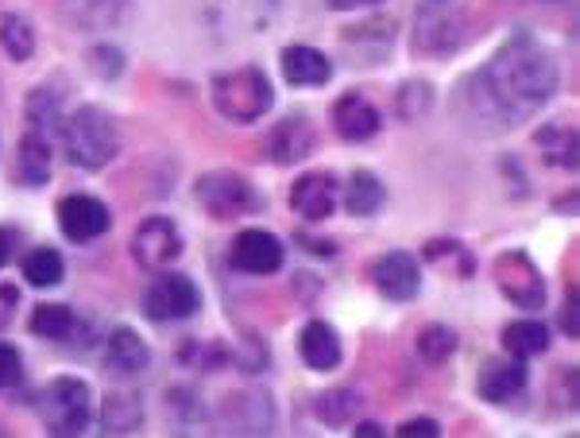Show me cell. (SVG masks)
I'll use <instances>...</instances> for the list:
<instances>
[{
    "instance_id": "cell-25",
    "label": "cell",
    "mask_w": 580,
    "mask_h": 438,
    "mask_svg": "<svg viewBox=\"0 0 580 438\" xmlns=\"http://www.w3.org/2000/svg\"><path fill=\"white\" fill-rule=\"evenodd\" d=\"M503 350L518 361H530V357H541L549 350V330L534 319H523V322H511L503 330Z\"/></svg>"
},
{
    "instance_id": "cell-17",
    "label": "cell",
    "mask_w": 580,
    "mask_h": 438,
    "mask_svg": "<svg viewBox=\"0 0 580 438\" xmlns=\"http://www.w3.org/2000/svg\"><path fill=\"white\" fill-rule=\"evenodd\" d=\"M464 43V17L461 12H441L430 9L418 17V32H415V47L422 55H445V51L461 47Z\"/></svg>"
},
{
    "instance_id": "cell-3",
    "label": "cell",
    "mask_w": 580,
    "mask_h": 438,
    "mask_svg": "<svg viewBox=\"0 0 580 438\" xmlns=\"http://www.w3.org/2000/svg\"><path fill=\"white\" fill-rule=\"evenodd\" d=\"M275 94L271 82L259 66H240V71H225L213 78V105L225 120L236 125H251V120L267 117Z\"/></svg>"
},
{
    "instance_id": "cell-21",
    "label": "cell",
    "mask_w": 580,
    "mask_h": 438,
    "mask_svg": "<svg viewBox=\"0 0 580 438\" xmlns=\"http://www.w3.org/2000/svg\"><path fill=\"white\" fill-rule=\"evenodd\" d=\"M125 9H128V0H63V17L71 20L78 32H105V28H117Z\"/></svg>"
},
{
    "instance_id": "cell-18",
    "label": "cell",
    "mask_w": 580,
    "mask_h": 438,
    "mask_svg": "<svg viewBox=\"0 0 580 438\" xmlns=\"http://www.w3.org/2000/svg\"><path fill=\"white\" fill-rule=\"evenodd\" d=\"M299 353H302V361H307V368H314V373H330V368H337L341 365L337 330L322 319L307 322L299 334Z\"/></svg>"
},
{
    "instance_id": "cell-32",
    "label": "cell",
    "mask_w": 580,
    "mask_h": 438,
    "mask_svg": "<svg viewBox=\"0 0 580 438\" xmlns=\"http://www.w3.org/2000/svg\"><path fill=\"white\" fill-rule=\"evenodd\" d=\"M28 117H32V128H40V132H55L58 128V94H51V89H35L32 102H28Z\"/></svg>"
},
{
    "instance_id": "cell-26",
    "label": "cell",
    "mask_w": 580,
    "mask_h": 438,
    "mask_svg": "<svg viewBox=\"0 0 580 438\" xmlns=\"http://www.w3.org/2000/svg\"><path fill=\"white\" fill-rule=\"evenodd\" d=\"M387 202V191L384 183H379L372 171H353V179H348L345 186V210L353 217H372L379 206Z\"/></svg>"
},
{
    "instance_id": "cell-41",
    "label": "cell",
    "mask_w": 580,
    "mask_h": 438,
    "mask_svg": "<svg viewBox=\"0 0 580 438\" xmlns=\"http://www.w3.org/2000/svg\"><path fill=\"white\" fill-rule=\"evenodd\" d=\"M433 4H449V0H433Z\"/></svg>"
},
{
    "instance_id": "cell-12",
    "label": "cell",
    "mask_w": 580,
    "mask_h": 438,
    "mask_svg": "<svg viewBox=\"0 0 580 438\" xmlns=\"http://www.w3.org/2000/svg\"><path fill=\"white\" fill-rule=\"evenodd\" d=\"M221 427L228 435H271L275 407L264 392H233L221 404Z\"/></svg>"
},
{
    "instance_id": "cell-10",
    "label": "cell",
    "mask_w": 580,
    "mask_h": 438,
    "mask_svg": "<svg viewBox=\"0 0 580 438\" xmlns=\"http://www.w3.org/2000/svg\"><path fill=\"white\" fill-rule=\"evenodd\" d=\"M372 284L391 303H410L418 296V287H422V268H418V260L410 253L391 248V253H384L372 264Z\"/></svg>"
},
{
    "instance_id": "cell-14",
    "label": "cell",
    "mask_w": 580,
    "mask_h": 438,
    "mask_svg": "<svg viewBox=\"0 0 580 438\" xmlns=\"http://www.w3.org/2000/svg\"><path fill=\"white\" fill-rule=\"evenodd\" d=\"M337 199H341V183L330 171H310V175H302L299 183L290 186V206H294L299 217H307V222H325V217L337 210Z\"/></svg>"
},
{
    "instance_id": "cell-7",
    "label": "cell",
    "mask_w": 580,
    "mask_h": 438,
    "mask_svg": "<svg viewBox=\"0 0 580 438\" xmlns=\"http://www.w3.org/2000/svg\"><path fill=\"white\" fill-rule=\"evenodd\" d=\"M202 307V291L190 276L182 271H163L155 284L143 291V314L151 322H182L194 319Z\"/></svg>"
},
{
    "instance_id": "cell-38",
    "label": "cell",
    "mask_w": 580,
    "mask_h": 438,
    "mask_svg": "<svg viewBox=\"0 0 580 438\" xmlns=\"http://www.w3.org/2000/svg\"><path fill=\"white\" fill-rule=\"evenodd\" d=\"M325 4L337 12H356V9H372V4H379V0H325Z\"/></svg>"
},
{
    "instance_id": "cell-6",
    "label": "cell",
    "mask_w": 580,
    "mask_h": 438,
    "mask_svg": "<svg viewBox=\"0 0 580 438\" xmlns=\"http://www.w3.org/2000/svg\"><path fill=\"white\" fill-rule=\"evenodd\" d=\"M495 287L503 291L507 303H515L518 311H541L546 307V276L538 271V264L530 260V253L511 248V253L495 256Z\"/></svg>"
},
{
    "instance_id": "cell-8",
    "label": "cell",
    "mask_w": 580,
    "mask_h": 438,
    "mask_svg": "<svg viewBox=\"0 0 580 438\" xmlns=\"http://www.w3.org/2000/svg\"><path fill=\"white\" fill-rule=\"evenodd\" d=\"M132 256L140 268L148 271H167L182 256V233L167 217H148L136 225L132 233Z\"/></svg>"
},
{
    "instance_id": "cell-9",
    "label": "cell",
    "mask_w": 580,
    "mask_h": 438,
    "mask_svg": "<svg viewBox=\"0 0 580 438\" xmlns=\"http://www.w3.org/2000/svg\"><path fill=\"white\" fill-rule=\"evenodd\" d=\"M112 225V214L101 199L94 194H71V199L58 202V229L74 245H86V241L105 237Z\"/></svg>"
},
{
    "instance_id": "cell-15",
    "label": "cell",
    "mask_w": 580,
    "mask_h": 438,
    "mask_svg": "<svg viewBox=\"0 0 580 438\" xmlns=\"http://www.w3.org/2000/svg\"><path fill=\"white\" fill-rule=\"evenodd\" d=\"M105 368L120 381H132L151 368V350L132 327H117L105 342Z\"/></svg>"
},
{
    "instance_id": "cell-11",
    "label": "cell",
    "mask_w": 580,
    "mask_h": 438,
    "mask_svg": "<svg viewBox=\"0 0 580 438\" xmlns=\"http://www.w3.org/2000/svg\"><path fill=\"white\" fill-rule=\"evenodd\" d=\"M287 260V248L275 233L267 229H244L233 241V268L244 276H275Z\"/></svg>"
},
{
    "instance_id": "cell-22",
    "label": "cell",
    "mask_w": 580,
    "mask_h": 438,
    "mask_svg": "<svg viewBox=\"0 0 580 438\" xmlns=\"http://www.w3.org/2000/svg\"><path fill=\"white\" fill-rule=\"evenodd\" d=\"M541 148V160L554 163V168H565V171H577V128L569 120H554V125L538 128L534 132Z\"/></svg>"
},
{
    "instance_id": "cell-16",
    "label": "cell",
    "mask_w": 580,
    "mask_h": 438,
    "mask_svg": "<svg viewBox=\"0 0 580 438\" xmlns=\"http://www.w3.org/2000/svg\"><path fill=\"white\" fill-rule=\"evenodd\" d=\"M379 125H384V117H379V109L364 94H345L333 105V128H337L341 140L364 143L379 132Z\"/></svg>"
},
{
    "instance_id": "cell-1",
    "label": "cell",
    "mask_w": 580,
    "mask_h": 438,
    "mask_svg": "<svg viewBox=\"0 0 580 438\" xmlns=\"http://www.w3.org/2000/svg\"><path fill=\"white\" fill-rule=\"evenodd\" d=\"M472 82L480 86V109H487L503 125H518V120L538 113L557 94L561 74H557V63L549 58V51L534 35L523 32L503 43L492 63Z\"/></svg>"
},
{
    "instance_id": "cell-35",
    "label": "cell",
    "mask_w": 580,
    "mask_h": 438,
    "mask_svg": "<svg viewBox=\"0 0 580 438\" xmlns=\"http://www.w3.org/2000/svg\"><path fill=\"white\" fill-rule=\"evenodd\" d=\"M94 66H97V74H101V78H112V74L125 71V63H120V51H112V47H97L94 51Z\"/></svg>"
},
{
    "instance_id": "cell-37",
    "label": "cell",
    "mask_w": 580,
    "mask_h": 438,
    "mask_svg": "<svg viewBox=\"0 0 580 438\" xmlns=\"http://www.w3.org/2000/svg\"><path fill=\"white\" fill-rule=\"evenodd\" d=\"M17 307H20V291H17L12 284H4V287H0V330H4V327L12 322Z\"/></svg>"
},
{
    "instance_id": "cell-40",
    "label": "cell",
    "mask_w": 580,
    "mask_h": 438,
    "mask_svg": "<svg viewBox=\"0 0 580 438\" xmlns=\"http://www.w3.org/2000/svg\"><path fill=\"white\" fill-rule=\"evenodd\" d=\"M356 435L376 438V435H384V427H379V423H361V427H356Z\"/></svg>"
},
{
    "instance_id": "cell-34",
    "label": "cell",
    "mask_w": 580,
    "mask_h": 438,
    "mask_svg": "<svg viewBox=\"0 0 580 438\" xmlns=\"http://www.w3.org/2000/svg\"><path fill=\"white\" fill-rule=\"evenodd\" d=\"M399 438H438L441 435V423L438 419H407V423H399V430H395Z\"/></svg>"
},
{
    "instance_id": "cell-24",
    "label": "cell",
    "mask_w": 580,
    "mask_h": 438,
    "mask_svg": "<svg viewBox=\"0 0 580 438\" xmlns=\"http://www.w3.org/2000/svg\"><path fill=\"white\" fill-rule=\"evenodd\" d=\"M20 179L28 186H43L51 179V136L32 128L20 140Z\"/></svg>"
},
{
    "instance_id": "cell-2",
    "label": "cell",
    "mask_w": 580,
    "mask_h": 438,
    "mask_svg": "<svg viewBox=\"0 0 580 438\" xmlns=\"http://www.w3.org/2000/svg\"><path fill=\"white\" fill-rule=\"evenodd\" d=\"M63 143H66V160H71L74 168H86V171L109 168L120 152L117 125H112V117L101 105H82V109L63 125Z\"/></svg>"
},
{
    "instance_id": "cell-19",
    "label": "cell",
    "mask_w": 580,
    "mask_h": 438,
    "mask_svg": "<svg viewBox=\"0 0 580 438\" xmlns=\"http://www.w3.org/2000/svg\"><path fill=\"white\" fill-rule=\"evenodd\" d=\"M282 66V78L290 82V86H325V82L333 78V63L322 55L318 47H287L279 58Z\"/></svg>"
},
{
    "instance_id": "cell-4",
    "label": "cell",
    "mask_w": 580,
    "mask_h": 438,
    "mask_svg": "<svg viewBox=\"0 0 580 438\" xmlns=\"http://www.w3.org/2000/svg\"><path fill=\"white\" fill-rule=\"evenodd\" d=\"M194 199L217 222H233V217H248L264 210L259 191L244 175H236V171H210V175H202L194 186Z\"/></svg>"
},
{
    "instance_id": "cell-5",
    "label": "cell",
    "mask_w": 580,
    "mask_h": 438,
    "mask_svg": "<svg viewBox=\"0 0 580 438\" xmlns=\"http://www.w3.org/2000/svg\"><path fill=\"white\" fill-rule=\"evenodd\" d=\"M94 419V399H89V384L78 376H58L51 388L43 392V423L51 435L74 438L89 427Z\"/></svg>"
},
{
    "instance_id": "cell-28",
    "label": "cell",
    "mask_w": 580,
    "mask_h": 438,
    "mask_svg": "<svg viewBox=\"0 0 580 438\" xmlns=\"http://www.w3.org/2000/svg\"><path fill=\"white\" fill-rule=\"evenodd\" d=\"M361 407H364V396L356 388H333V392H325V396H318L314 412L322 423H333V427H337V423L356 419Z\"/></svg>"
},
{
    "instance_id": "cell-27",
    "label": "cell",
    "mask_w": 580,
    "mask_h": 438,
    "mask_svg": "<svg viewBox=\"0 0 580 438\" xmlns=\"http://www.w3.org/2000/svg\"><path fill=\"white\" fill-rule=\"evenodd\" d=\"M32 334L47 342H66L74 334V311L66 303H40L32 314Z\"/></svg>"
},
{
    "instance_id": "cell-20",
    "label": "cell",
    "mask_w": 580,
    "mask_h": 438,
    "mask_svg": "<svg viewBox=\"0 0 580 438\" xmlns=\"http://www.w3.org/2000/svg\"><path fill=\"white\" fill-rule=\"evenodd\" d=\"M523 388H526V365L518 357L511 361L495 357L480 368V396L492 399V404H507V399H515Z\"/></svg>"
},
{
    "instance_id": "cell-39",
    "label": "cell",
    "mask_w": 580,
    "mask_h": 438,
    "mask_svg": "<svg viewBox=\"0 0 580 438\" xmlns=\"http://www.w3.org/2000/svg\"><path fill=\"white\" fill-rule=\"evenodd\" d=\"M12 233L9 229H0V268H4V264H9V256H12Z\"/></svg>"
},
{
    "instance_id": "cell-36",
    "label": "cell",
    "mask_w": 580,
    "mask_h": 438,
    "mask_svg": "<svg viewBox=\"0 0 580 438\" xmlns=\"http://www.w3.org/2000/svg\"><path fill=\"white\" fill-rule=\"evenodd\" d=\"M561 327L569 338H580V311H577V291H572V287H569V299H565V307H561Z\"/></svg>"
},
{
    "instance_id": "cell-30",
    "label": "cell",
    "mask_w": 580,
    "mask_h": 438,
    "mask_svg": "<svg viewBox=\"0 0 580 438\" xmlns=\"http://www.w3.org/2000/svg\"><path fill=\"white\" fill-rule=\"evenodd\" d=\"M0 47H4V55L9 58H17V63L32 58V51H35L32 24H28L24 17H4L0 20Z\"/></svg>"
},
{
    "instance_id": "cell-23",
    "label": "cell",
    "mask_w": 580,
    "mask_h": 438,
    "mask_svg": "<svg viewBox=\"0 0 580 438\" xmlns=\"http://www.w3.org/2000/svg\"><path fill=\"white\" fill-rule=\"evenodd\" d=\"M143 423V404L132 392H109L101 407V430L105 435H136Z\"/></svg>"
},
{
    "instance_id": "cell-29",
    "label": "cell",
    "mask_w": 580,
    "mask_h": 438,
    "mask_svg": "<svg viewBox=\"0 0 580 438\" xmlns=\"http://www.w3.org/2000/svg\"><path fill=\"white\" fill-rule=\"evenodd\" d=\"M24 276L32 287H55V284H63L66 264L55 248H32V253L24 256Z\"/></svg>"
},
{
    "instance_id": "cell-33",
    "label": "cell",
    "mask_w": 580,
    "mask_h": 438,
    "mask_svg": "<svg viewBox=\"0 0 580 438\" xmlns=\"http://www.w3.org/2000/svg\"><path fill=\"white\" fill-rule=\"evenodd\" d=\"M20 376H24V361H20L17 345L0 342V392H9L20 384Z\"/></svg>"
},
{
    "instance_id": "cell-31",
    "label": "cell",
    "mask_w": 580,
    "mask_h": 438,
    "mask_svg": "<svg viewBox=\"0 0 580 438\" xmlns=\"http://www.w3.org/2000/svg\"><path fill=\"white\" fill-rule=\"evenodd\" d=\"M418 353L430 365H445L457 353V334L449 327H441V322H430V327L418 330Z\"/></svg>"
},
{
    "instance_id": "cell-13",
    "label": "cell",
    "mask_w": 580,
    "mask_h": 438,
    "mask_svg": "<svg viewBox=\"0 0 580 438\" xmlns=\"http://www.w3.org/2000/svg\"><path fill=\"white\" fill-rule=\"evenodd\" d=\"M318 148V132L307 117H287L267 132L264 140V156L279 168H290V163L307 160L310 152Z\"/></svg>"
}]
</instances>
